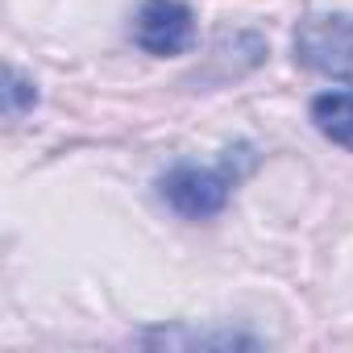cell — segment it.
Returning a JSON list of instances; mask_svg holds the SVG:
<instances>
[{
  "label": "cell",
  "mask_w": 353,
  "mask_h": 353,
  "mask_svg": "<svg viewBox=\"0 0 353 353\" xmlns=\"http://www.w3.org/2000/svg\"><path fill=\"white\" fill-rule=\"evenodd\" d=\"M295 59L320 75L353 83V17H307L295 30Z\"/></svg>",
  "instance_id": "obj_2"
},
{
  "label": "cell",
  "mask_w": 353,
  "mask_h": 353,
  "mask_svg": "<svg viewBox=\"0 0 353 353\" xmlns=\"http://www.w3.org/2000/svg\"><path fill=\"white\" fill-rule=\"evenodd\" d=\"M38 104V92H34V83H26L13 67L5 71V112L9 117H21L26 108H34Z\"/></svg>",
  "instance_id": "obj_5"
},
{
  "label": "cell",
  "mask_w": 353,
  "mask_h": 353,
  "mask_svg": "<svg viewBox=\"0 0 353 353\" xmlns=\"http://www.w3.org/2000/svg\"><path fill=\"white\" fill-rule=\"evenodd\" d=\"M241 179V170L233 166V158H225L221 166H196V162H179L170 166L162 179H158V192L162 200L188 216V221H208L216 212H225L233 188Z\"/></svg>",
  "instance_id": "obj_1"
},
{
  "label": "cell",
  "mask_w": 353,
  "mask_h": 353,
  "mask_svg": "<svg viewBox=\"0 0 353 353\" xmlns=\"http://www.w3.org/2000/svg\"><path fill=\"white\" fill-rule=\"evenodd\" d=\"M133 42L158 59L183 54L196 42V17L183 0H145L133 17Z\"/></svg>",
  "instance_id": "obj_3"
},
{
  "label": "cell",
  "mask_w": 353,
  "mask_h": 353,
  "mask_svg": "<svg viewBox=\"0 0 353 353\" xmlns=\"http://www.w3.org/2000/svg\"><path fill=\"white\" fill-rule=\"evenodd\" d=\"M312 121H316V129L328 141L353 150V88L349 92H324V96H316L312 100Z\"/></svg>",
  "instance_id": "obj_4"
}]
</instances>
